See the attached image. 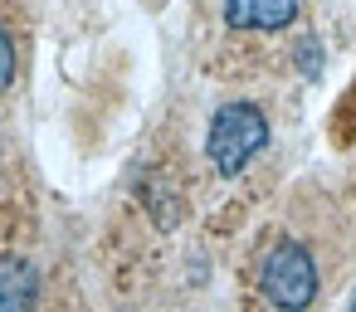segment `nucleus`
<instances>
[{
    "label": "nucleus",
    "instance_id": "5",
    "mask_svg": "<svg viewBox=\"0 0 356 312\" xmlns=\"http://www.w3.org/2000/svg\"><path fill=\"white\" fill-rule=\"evenodd\" d=\"M298 69H302L307 79H317V74H322V44H317L312 35H307V40L298 44Z\"/></svg>",
    "mask_w": 356,
    "mask_h": 312
},
{
    "label": "nucleus",
    "instance_id": "1",
    "mask_svg": "<svg viewBox=\"0 0 356 312\" xmlns=\"http://www.w3.org/2000/svg\"><path fill=\"white\" fill-rule=\"evenodd\" d=\"M259 288L278 312H307L317 297V263L298 239H278L259 263Z\"/></svg>",
    "mask_w": 356,
    "mask_h": 312
},
{
    "label": "nucleus",
    "instance_id": "2",
    "mask_svg": "<svg viewBox=\"0 0 356 312\" xmlns=\"http://www.w3.org/2000/svg\"><path fill=\"white\" fill-rule=\"evenodd\" d=\"M210 161L220 176H239L264 147H268V117L254 108V103H229L215 113L210 122Z\"/></svg>",
    "mask_w": 356,
    "mask_h": 312
},
{
    "label": "nucleus",
    "instance_id": "7",
    "mask_svg": "<svg viewBox=\"0 0 356 312\" xmlns=\"http://www.w3.org/2000/svg\"><path fill=\"white\" fill-rule=\"evenodd\" d=\"M346 312H356V293H351V307H346Z\"/></svg>",
    "mask_w": 356,
    "mask_h": 312
},
{
    "label": "nucleus",
    "instance_id": "4",
    "mask_svg": "<svg viewBox=\"0 0 356 312\" xmlns=\"http://www.w3.org/2000/svg\"><path fill=\"white\" fill-rule=\"evenodd\" d=\"M40 273L20 254H0V312H35Z\"/></svg>",
    "mask_w": 356,
    "mask_h": 312
},
{
    "label": "nucleus",
    "instance_id": "3",
    "mask_svg": "<svg viewBox=\"0 0 356 312\" xmlns=\"http://www.w3.org/2000/svg\"><path fill=\"white\" fill-rule=\"evenodd\" d=\"M298 20V0H225L229 30H283Z\"/></svg>",
    "mask_w": 356,
    "mask_h": 312
},
{
    "label": "nucleus",
    "instance_id": "6",
    "mask_svg": "<svg viewBox=\"0 0 356 312\" xmlns=\"http://www.w3.org/2000/svg\"><path fill=\"white\" fill-rule=\"evenodd\" d=\"M10 79H15V44H10L6 25H0V93L10 88Z\"/></svg>",
    "mask_w": 356,
    "mask_h": 312
}]
</instances>
